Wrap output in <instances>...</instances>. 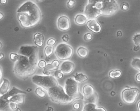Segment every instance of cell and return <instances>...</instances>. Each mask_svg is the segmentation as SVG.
<instances>
[{
  "label": "cell",
  "instance_id": "8992f818",
  "mask_svg": "<svg viewBox=\"0 0 140 111\" xmlns=\"http://www.w3.org/2000/svg\"><path fill=\"white\" fill-rule=\"evenodd\" d=\"M100 9L102 15L109 17L117 12L119 9V6L115 0H102Z\"/></svg>",
  "mask_w": 140,
  "mask_h": 111
},
{
  "label": "cell",
  "instance_id": "cb8c5ba5",
  "mask_svg": "<svg viewBox=\"0 0 140 111\" xmlns=\"http://www.w3.org/2000/svg\"><path fill=\"white\" fill-rule=\"evenodd\" d=\"M35 93L38 97L41 98H43L46 96V93L43 90V88L40 87H39L36 88L35 90Z\"/></svg>",
  "mask_w": 140,
  "mask_h": 111
},
{
  "label": "cell",
  "instance_id": "74e56055",
  "mask_svg": "<svg viewBox=\"0 0 140 111\" xmlns=\"http://www.w3.org/2000/svg\"><path fill=\"white\" fill-rule=\"evenodd\" d=\"M55 76L59 79H61L63 77V73L60 71H57L55 72Z\"/></svg>",
  "mask_w": 140,
  "mask_h": 111
},
{
  "label": "cell",
  "instance_id": "ab89813d",
  "mask_svg": "<svg viewBox=\"0 0 140 111\" xmlns=\"http://www.w3.org/2000/svg\"><path fill=\"white\" fill-rule=\"evenodd\" d=\"M62 39L64 42H67L69 40V36L68 34H64L62 37Z\"/></svg>",
  "mask_w": 140,
  "mask_h": 111
},
{
  "label": "cell",
  "instance_id": "5b68a950",
  "mask_svg": "<svg viewBox=\"0 0 140 111\" xmlns=\"http://www.w3.org/2000/svg\"><path fill=\"white\" fill-rule=\"evenodd\" d=\"M64 89L66 93L70 97L75 100L83 99V96L79 91L78 83L74 78H70L66 79Z\"/></svg>",
  "mask_w": 140,
  "mask_h": 111
},
{
  "label": "cell",
  "instance_id": "4dcf8cb0",
  "mask_svg": "<svg viewBox=\"0 0 140 111\" xmlns=\"http://www.w3.org/2000/svg\"><path fill=\"white\" fill-rule=\"evenodd\" d=\"M76 2L75 0H69L67 2V7L69 9L73 8L76 5Z\"/></svg>",
  "mask_w": 140,
  "mask_h": 111
},
{
  "label": "cell",
  "instance_id": "f5cc1de1",
  "mask_svg": "<svg viewBox=\"0 0 140 111\" xmlns=\"http://www.w3.org/2000/svg\"><path fill=\"white\" fill-rule=\"evenodd\" d=\"M15 111H21V110L19 108H17V109L15 110Z\"/></svg>",
  "mask_w": 140,
  "mask_h": 111
},
{
  "label": "cell",
  "instance_id": "277c9868",
  "mask_svg": "<svg viewBox=\"0 0 140 111\" xmlns=\"http://www.w3.org/2000/svg\"><path fill=\"white\" fill-rule=\"evenodd\" d=\"M32 80L34 84L46 90L59 84L56 78L51 75H35L32 77Z\"/></svg>",
  "mask_w": 140,
  "mask_h": 111
},
{
  "label": "cell",
  "instance_id": "bcb514c9",
  "mask_svg": "<svg viewBox=\"0 0 140 111\" xmlns=\"http://www.w3.org/2000/svg\"><path fill=\"white\" fill-rule=\"evenodd\" d=\"M117 34L118 36H122V31H118V32H117Z\"/></svg>",
  "mask_w": 140,
  "mask_h": 111
},
{
  "label": "cell",
  "instance_id": "7402d4cb",
  "mask_svg": "<svg viewBox=\"0 0 140 111\" xmlns=\"http://www.w3.org/2000/svg\"><path fill=\"white\" fill-rule=\"evenodd\" d=\"M77 53L81 58H84L87 57L88 55V51L86 48L81 47L77 49Z\"/></svg>",
  "mask_w": 140,
  "mask_h": 111
},
{
  "label": "cell",
  "instance_id": "52a82bcc",
  "mask_svg": "<svg viewBox=\"0 0 140 111\" xmlns=\"http://www.w3.org/2000/svg\"><path fill=\"white\" fill-rule=\"evenodd\" d=\"M55 54L57 59L61 61H66L71 59L73 53V48L66 43H60L57 46Z\"/></svg>",
  "mask_w": 140,
  "mask_h": 111
},
{
  "label": "cell",
  "instance_id": "3957f363",
  "mask_svg": "<svg viewBox=\"0 0 140 111\" xmlns=\"http://www.w3.org/2000/svg\"><path fill=\"white\" fill-rule=\"evenodd\" d=\"M47 91L51 100L57 104L67 105L76 100L69 97L66 93L64 88L59 84L49 88Z\"/></svg>",
  "mask_w": 140,
  "mask_h": 111
},
{
  "label": "cell",
  "instance_id": "484cf974",
  "mask_svg": "<svg viewBox=\"0 0 140 111\" xmlns=\"http://www.w3.org/2000/svg\"><path fill=\"white\" fill-rule=\"evenodd\" d=\"M54 48L53 46L48 45L46 46L44 50V54L46 57H48L53 54Z\"/></svg>",
  "mask_w": 140,
  "mask_h": 111
},
{
  "label": "cell",
  "instance_id": "7dc6e473",
  "mask_svg": "<svg viewBox=\"0 0 140 111\" xmlns=\"http://www.w3.org/2000/svg\"><path fill=\"white\" fill-rule=\"evenodd\" d=\"M139 46H136V47H134V50L135 51H138V50H139Z\"/></svg>",
  "mask_w": 140,
  "mask_h": 111
},
{
  "label": "cell",
  "instance_id": "ac0fdd59",
  "mask_svg": "<svg viewBox=\"0 0 140 111\" xmlns=\"http://www.w3.org/2000/svg\"><path fill=\"white\" fill-rule=\"evenodd\" d=\"M44 37L43 35L40 33H37L34 36V41L36 46L37 47H42L43 45Z\"/></svg>",
  "mask_w": 140,
  "mask_h": 111
},
{
  "label": "cell",
  "instance_id": "5bb4252c",
  "mask_svg": "<svg viewBox=\"0 0 140 111\" xmlns=\"http://www.w3.org/2000/svg\"><path fill=\"white\" fill-rule=\"evenodd\" d=\"M82 111H107L104 108L97 107L96 103H85Z\"/></svg>",
  "mask_w": 140,
  "mask_h": 111
},
{
  "label": "cell",
  "instance_id": "11a10c76",
  "mask_svg": "<svg viewBox=\"0 0 140 111\" xmlns=\"http://www.w3.org/2000/svg\"><path fill=\"white\" fill-rule=\"evenodd\" d=\"M37 1H43L44 0H37Z\"/></svg>",
  "mask_w": 140,
  "mask_h": 111
},
{
  "label": "cell",
  "instance_id": "b9f144b4",
  "mask_svg": "<svg viewBox=\"0 0 140 111\" xmlns=\"http://www.w3.org/2000/svg\"><path fill=\"white\" fill-rule=\"evenodd\" d=\"M43 73L45 75L48 76L51 75V72L50 71H48L46 70H44L43 71Z\"/></svg>",
  "mask_w": 140,
  "mask_h": 111
},
{
  "label": "cell",
  "instance_id": "d4e9b609",
  "mask_svg": "<svg viewBox=\"0 0 140 111\" xmlns=\"http://www.w3.org/2000/svg\"><path fill=\"white\" fill-rule=\"evenodd\" d=\"M122 75V72L120 70H117L115 71H110L109 73V77L110 78H119Z\"/></svg>",
  "mask_w": 140,
  "mask_h": 111
},
{
  "label": "cell",
  "instance_id": "f546056e",
  "mask_svg": "<svg viewBox=\"0 0 140 111\" xmlns=\"http://www.w3.org/2000/svg\"><path fill=\"white\" fill-rule=\"evenodd\" d=\"M93 38V36L90 33H86L84 35L83 38L86 41H90Z\"/></svg>",
  "mask_w": 140,
  "mask_h": 111
},
{
  "label": "cell",
  "instance_id": "7bdbcfd3",
  "mask_svg": "<svg viewBox=\"0 0 140 111\" xmlns=\"http://www.w3.org/2000/svg\"><path fill=\"white\" fill-rule=\"evenodd\" d=\"M136 81H137L138 83H140V73H138L137 75H136Z\"/></svg>",
  "mask_w": 140,
  "mask_h": 111
},
{
  "label": "cell",
  "instance_id": "9a60e30c",
  "mask_svg": "<svg viewBox=\"0 0 140 111\" xmlns=\"http://www.w3.org/2000/svg\"><path fill=\"white\" fill-rule=\"evenodd\" d=\"M26 94V93L24 91H22L20 89H18V88H16L15 87H13L12 89L9 90L7 93H6L5 94L3 95L2 97L4 99H5L6 100L8 101V99L11 97H12L13 96L15 95L18 94Z\"/></svg>",
  "mask_w": 140,
  "mask_h": 111
},
{
  "label": "cell",
  "instance_id": "d6a6232c",
  "mask_svg": "<svg viewBox=\"0 0 140 111\" xmlns=\"http://www.w3.org/2000/svg\"><path fill=\"white\" fill-rule=\"evenodd\" d=\"M46 63L43 60H41L38 62V66L41 69H44L45 68L46 66Z\"/></svg>",
  "mask_w": 140,
  "mask_h": 111
},
{
  "label": "cell",
  "instance_id": "7a4b0ae2",
  "mask_svg": "<svg viewBox=\"0 0 140 111\" xmlns=\"http://www.w3.org/2000/svg\"><path fill=\"white\" fill-rule=\"evenodd\" d=\"M38 51L30 56L17 53L18 58L15 62L13 72L18 78L26 80L36 73L38 64Z\"/></svg>",
  "mask_w": 140,
  "mask_h": 111
},
{
  "label": "cell",
  "instance_id": "9c48e42d",
  "mask_svg": "<svg viewBox=\"0 0 140 111\" xmlns=\"http://www.w3.org/2000/svg\"><path fill=\"white\" fill-rule=\"evenodd\" d=\"M83 93V100L86 103H97L98 95L96 92L94 87L90 84L84 86L82 89Z\"/></svg>",
  "mask_w": 140,
  "mask_h": 111
},
{
  "label": "cell",
  "instance_id": "83f0119b",
  "mask_svg": "<svg viewBox=\"0 0 140 111\" xmlns=\"http://www.w3.org/2000/svg\"><path fill=\"white\" fill-rule=\"evenodd\" d=\"M120 7L121 9L123 11H127L129 8V4L126 2H123L120 5Z\"/></svg>",
  "mask_w": 140,
  "mask_h": 111
},
{
  "label": "cell",
  "instance_id": "816d5d0a",
  "mask_svg": "<svg viewBox=\"0 0 140 111\" xmlns=\"http://www.w3.org/2000/svg\"><path fill=\"white\" fill-rule=\"evenodd\" d=\"M3 47V44H2V43L0 41V49H1Z\"/></svg>",
  "mask_w": 140,
  "mask_h": 111
},
{
  "label": "cell",
  "instance_id": "ee69618b",
  "mask_svg": "<svg viewBox=\"0 0 140 111\" xmlns=\"http://www.w3.org/2000/svg\"><path fill=\"white\" fill-rule=\"evenodd\" d=\"M7 0H0V3L2 5H5L7 3Z\"/></svg>",
  "mask_w": 140,
  "mask_h": 111
},
{
  "label": "cell",
  "instance_id": "30bf717a",
  "mask_svg": "<svg viewBox=\"0 0 140 111\" xmlns=\"http://www.w3.org/2000/svg\"><path fill=\"white\" fill-rule=\"evenodd\" d=\"M84 14L88 19H96L102 15L101 9L98 8L95 5L88 4L85 7Z\"/></svg>",
  "mask_w": 140,
  "mask_h": 111
},
{
  "label": "cell",
  "instance_id": "8d00e7d4",
  "mask_svg": "<svg viewBox=\"0 0 140 111\" xmlns=\"http://www.w3.org/2000/svg\"><path fill=\"white\" fill-rule=\"evenodd\" d=\"M102 0H88V4L96 6L98 3L101 2Z\"/></svg>",
  "mask_w": 140,
  "mask_h": 111
},
{
  "label": "cell",
  "instance_id": "ba28073f",
  "mask_svg": "<svg viewBox=\"0 0 140 111\" xmlns=\"http://www.w3.org/2000/svg\"><path fill=\"white\" fill-rule=\"evenodd\" d=\"M139 93L140 92L138 88H127L122 92V99L126 104H133L136 101Z\"/></svg>",
  "mask_w": 140,
  "mask_h": 111
},
{
  "label": "cell",
  "instance_id": "6f0895ef",
  "mask_svg": "<svg viewBox=\"0 0 140 111\" xmlns=\"http://www.w3.org/2000/svg\"></svg>",
  "mask_w": 140,
  "mask_h": 111
},
{
  "label": "cell",
  "instance_id": "4fadbf2b",
  "mask_svg": "<svg viewBox=\"0 0 140 111\" xmlns=\"http://www.w3.org/2000/svg\"><path fill=\"white\" fill-rule=\"evenodd\" d=\"M87 26L88 29L94 33H99L102 30V27L97 20H90L87 22Z\"/></svg>",
  "mask_w": 140,
  "mask_h": 111
},
{
  "label": "cell",
  "instance_id": "f35d334b",
  "mask_svg": "<svg viewBox=\"0 0 140 111\" xmlns=\"http://www.w3.org/2000/svg\"><path fill=\"white\" fill-rule=\"evenodd\" d=\"M3 69L1 66H0V84L3 83Z\"/></svg>",
  "mask_w": 140,
  "mask_h": 111
},
{
  "label": "cell",
  "instance_id": "e0dca14e",
  "mask_svg": "<svg viewBox=\"0 0 140 111\" xmlns=\"http://www.w3.org/2000/svg\"><path fill=\"white\" fill-rule=\"evenodd\" d=\"M10 82L8 79L3 78V83L0 87V94H5L8 92L10 89Z\"/></svg>",
  "mask_w": 140,
  "mask_h": 111
},
{
  "label": "cell",
  "instance_id": "60d3db41",
  "mask_svg": "<svg viewBox=\"0 0 140 111\" xmlns=\"http://www.w3.org/2000/svg\"><path fill=\"white\" fill-rule=\"evenodd\" d=\"M80 105L79 103H76L74 104L73 108L74 109L76 110H78L80 108Z\"/></svg>",
  "mask_w": 140,
  "mask_h": 111
},
{
  "label": "cell",
  "instance_id": "ffe728a7",
  "mask_svg": "<svg viewBox=\"0 0 140 111\" xmlns=\"http://www.w3.org/2000/svg\"><path fill=\"white\" fill-rule=\"evenodd\" d=\"M87 18L83 14H78L77 15L75 18V22L77 25H83L87 23Z\"/></svg>",
  "mask_w": 140,
  "mask_h": 111
},
{
  "label": "cell",
  "instance_id": "9f6ffc18",
  "mask_svg": "<svg viewBox=\"0 0 140 111\" xmlns=\"http://www.w3.org/2000/svg\"><path fill=\"white\" fill-rule=\"evenodd\" d=\"M138 111H140V110H138Z\"/></svg>",
  "mask_w": 140,
  "mask_h": 111
},
{
  "label": "cell",
  "instance_id": "1f68e13d",
  "mask_svg": "<svg viewBox=\"0 0 140 111\" xmlns=\"http://www.w3.org/2000/svg\"><path fill=\"white\" fill-rule=\"evenodd\" d=\"M58 69V68L54 67L51 64H48L46 65V67L44 68V70H46L48 71H53L56 70Z\"/></svg>",
  "mask_w": 140,
  "mask_h": 111
},
{
  "label": "cell",
  "instance_id": "836d02e7",
  "mask_svg": "<svg viewBox=\"0 0 140 111\" xmlns=\"http://www.w3.org/2000/svg\"><path fill=\"white\" fill-rule=\"evenodd\" d=\"M56 43V40H55L54 39L51 38L48 39L47 41V44L48 45H51V46H53L55 45Z\"/></svg>",
  "mask_w": 140,
  "mask_h": 111
},
{
  "label": "cell",
  "instance_id": "e575fe53",
  "mask_svg": "<svg viewBox=\"0 0 140 111\" xmlns=\"http://www.w3.org/2000/svg\"><path fill=\"white\" fill-rule=\"evenodd\" d=\"M9 108L12 110H16L18 107L17 103L14 102H9Z\"/></svg>",
  "mask_w": 140,
  "mask_h": 111
},
{
  "label": "cell",
  "instance_id": "c3c4849f",
  "mask_svg": "<svg viewBox=\"0 0 140 111\" xmlns=\"http://www.w3.org/2000/svg\"><path fill=\"white\" fill-rule=\"evenodd\" d=\"M3 14L2 12H0V20L3 19Z\"/></svg>",
  "mask_w": 140,
  "mask_h": 111
},
{
  "label": "cell",
  "instance_id": "7c38bea8",
  "mask_svg": "<svg viewBox=\"0 0 140 111\" xmlns=\"http://www.w3.org/2000/svg\"><path fill=\"white\" fill-rule=\"evenodd\" d=\"M75 65L70 61L63 62L60 67V71L64 75H69L75 69Z\"/></svg>",
  "mask_w": 140,
  "mask_h": 111
},
{
  "label": "cell",
  "instance_id": "d6986e66",
  "mask_svg": "<svg viewBox=\"0 0 140 111\" xmlns=\"http://www.w3.org/2000/svg\"><path fill=\"white\" fill-rule=\"evenodd\" d=\"M9 106V102L0 96V111H12Z\"/></svg>",
  "mask_w": 140,
  "mask_h": 111
},
{
  "label": "cell",
  "instance_id": "2e32d148",
  "mask_svg": "<svg viewBox=\"0 0 140 111\" xmlns=\"http://www.w3.org/2000/svg\"><path fill=\"white\" fill-rule=\"evenodd\" d=\"M25 94H18L13 96L8 99L9 102H14L17 104H23L25 101Z\"/></svg>",
  "mask_w": 140,
  "mask_h": 111
},
{
  "label": "cell",
  "instance_id": "8fae6325",
  "mask_svg": "<svg viewBox=\"0 0 140 111\" xmlns=\"http://www.w3.org/2000/svg\"><path fill=\"white\" fill-rule=\"evenodd\" d=\"M57 27L59 29L63 31H66L70 29L71 23L67 17L63 16L58 18Z\"/></svg>",
  "mask_w": 140,
  "mask_h": 111
},
{
  "label": "cell",
  "instance_id": "f1b7e54d",
  "mask_svg": "<svg viewBox=\"0 0 140 111\" xmlns=\"http://www.w3.org/2000/svg\"><path fill=\"white\" fill-rule=\"evenodd\" d=\"M9 58L10 60L13 62H16L18 60V54L12 53H11L9 55Z\"/></svg>",
  "mask_w": 140,
  "mask_h": 111
},
{
  "label": "cell",
  "instance_id": "d590c367",
  "mask_svg": "<svg viewBox=\"0 0 140 111\" xmlns=\"http://www.w3.org/2000/svg\"><path fill=\"white\" fill-rule=\"evenodd\" d=\"M52 65H53V67L57 68H59V66L60 65L59 62L57 60H54L51 64Z\"/></svg>",
  "mask_w": 140,
  "mask_h": 111
},
{
  "label": "cell",
  "instance_id": "4316f807",
  "mask_svg": "<svg viewBox=\"0 0 140 111\" xmlns=\"http://www.w3.org/2000/svg\"><path fill=\"white\" fill-rule=\"evenodd\" d=\"M133 41L136 46H140V33L136 34L133 37Z\"/></svg>",
  "mask_w": 140,
  "mask_h": 111
},
{
  "label": "cell",
  "instance_id": "681fc988",
  "mask_svg": "<svg viewBox=\"0 0 140 111\" xmlns=\"http://www.w3.org/2000/svg\"><path fill=\"white\" fill-rule=\"evenodd\" d=\"M53 111V108H51V107H49L48 108V109L46 110V111Z\"/></svg>",
  "mask_w": 140,
  "mask_h": 111
},
{
  "label": "cell",
  "instance_id": "f907efd6",
  "mask_svg": "<svg viewBox=\"0 0 140 111\" xmlns=\"http://www.w3.org/2000/svg\"><path fill=\"white\" fill-rule=\"evenodd\" d=\"M137 108L138 110H140V101L138 102L137 104Z\"/></svg>",
  "mask_w": 140,
  "mask_h": 111
},
{
  "label": "cell",
  "instance_id": "f6af8a7d",
  "mask_svg": "<svg viewBox=\"0 0 140 111\" xmlns=\"http://www.w3.org/2000/svg\"><path fill=\"white\" fill-rule=\"evenodd\" d=\"M5 56V55L3 53L0 52V60H2V59H3Z\"/></svg>",
  "mask_w": 140,
  "mask_h": 111
},
{
  "label": "cell",
  "instance_id": "603a6c76",
  "mask_svg": "<svg viewBox=\"0 0 140 111\" xmlns=\"http://www.w3.org/2000/svg\"><path fill=\"white\" fill-rule=\"evenodd\" d=\"M131 65L133 68L140 72V59L134 58L131 62Z\"/></svg>",
  "mask_w": 140,
  "mask_h": 111
},
{
  "label": "cell",
  "instance_id": "db71d44e",
  "mask_svg": "<svg viewBox=\"0 0 140 111\" xmlns=\"http://www.w3.org/2000/svg\"><path fill=\"white\" fill-rule=\"evenodd\" d=\"M27 92H31V89H27Z\"/></svg>",
  "mask_w": 140,
  "mask_h": 111
},
{
  "label": "cell",
  "instance_id": "44dd1931",
  "mask_svg": "<svg viewBox=\"0 0 140 111\" xmlns=\"http://www.w3.org/2000/svg\"><path fill=\"white\" fill-rule=\"evenodd\" d=\"M73 78L78 83H81L85 82L87 81L88 78L87 76L84 75L82 73H77L76 75L74 76Z\"/></svg>",
  "mask_w": 140,
  "mask_h": 111
},
{
  "label": "cell",
  "instance_id": "6da1fadb",
  "mask_svg": "<svg viewBox=\"0 0 140 111\" xmlns=\"http://www.w3.org/2000/svg\"><path fill=\"white\" fill-rule=\"evenodd\" d=\"M17 19L21 27L25 28L36 25L42 20V14L39 7L31 1H28L18 9Z\"/></svg>",
  "mask_w": 140,
  "mask_h": 111
}]
</instances>
